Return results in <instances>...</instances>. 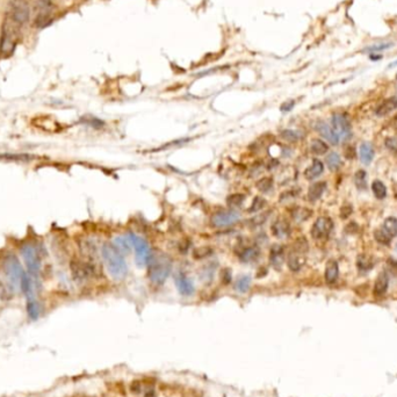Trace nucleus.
<instances>
[{"label": "nucleus", "mask_w": 397, "mask_h": 397, "mask_svg": "<svg viewBox=\"0 0 397 397\" xmlns=\"http://www.w3.org/2000/svg\"><path fill=\"white\" fill-rule=\"evenodd\" d=\"M101 255L109 274L115 280H122L128 273L126 260L123 259L121 252L114 246V244L106 243L102 245Z\"/></svg>", "instance_id": "nucleus-1"}, {"label": "nucleus", "mask_w": 397, "mask_h": 397, "mask_svg": "<svg viewBox=\"0 0 397 397\" xmlns=\"http://www.w3.org/2000/svg\"><path fill=\"white\" fill-rule=\"evenodd\" d=\"M149 279L156 285L164 284L165 280L168 278L172 268V260L165 253H157L151 255L149 260Z\"/></svg>", "instance_id": "nucleus-2"}, {"label": "nucleus", "mask_w": 397, "mask_h": 397, "mask_svg": "<svg viewBox=\"0 0 397 397\" xmlns=\"http://www.w3.org/2000/svg\"><path fill=\"white\" fill-rule=\"evenodd\" d=\"M2 266H4V271L6 273V276H7L9 284H11L13 287L20 288L21 279L22 276L25 275L26 272L24 271V267H22L20 260H19L18 257L13 255V253L6 255L4 262H2Z\"/></svg>", "instance_id": "nucleus-3"}, {"label": "nucleus", "mask_w": 397, "mask_h": 397, "mask_svg": "<svg viewBox=\"0 0 397 397\" xmlns=\"http://www.w3.org/2000/svg\"><path fill=\"white\" fill-rule=\"evenodd\" d=\"M308 252V242L304 237L295 240L293 250L288 255V267L293 272H298L305 264V253Z\"/></svg>", "instance_id": "nucleus-4"}, {"label": "nucleus", "mask_w": 397, "mask_h": 397, "mask_svg": "<svg viewBox=\"0 0 397 397\" xmlns=\"http://www.w3.org/2000/svg\"><path fill=\"white\" fill-rule=\"evenodd\" d=\"M20 253L24 258L26 266L29 272V275L33 278H38L41 273L42 264H41V257L38 255V251L35 249L32 244H25L21 246Z\"/></svg>", "instance_id": "nucleus-5"}, {"label": "nucleus", "mask_w": 397, "mask_h": 397, "mask_svg": "<svg viewBox=\"0 0 397 397\" xmlns=\"http://www.w3.org/2000/svg\"><path fill=\"white\" fill-rule=\"evenodd\" d=\"M8 16L15 26H25L31 18V8L26 0H12Z\"/></svg>", "instance_id": "nucleus-6"}, {"label": "nucleus", "mask_w": 397, "mask_h": 397, "mask_svg": "<svg viewBox=\"0 0 397 397\" xmlns=\"http://www.w3.org/2000/svg\"><path fill=\"white\" fill-rule=\"evenodd\" d=\"M127 237H128L130 244L135 249V259L137 265H146L151 258V250L150 246H149V243L144 238H142V237L135 235L132 232H129Z\"/></svg>", "instance_id": "nucleus-7"}, {"label": "nucleus", "mask_w": 397, "mask_h": 397, "mask_svg": "<svg viewBox=\"0 0 397 397\" xmlns=\"http://www.w3.org/2000/svg\"><path fill=\"white\" fill-rule=\"evenodd\" d=\"M71 273H72V278L78 284H81L83 281H86L87 279L91 278L94 273L93 266L90 263L81 262V260L74 259L71 262L70 265Z\"/></svg>", "instance_id": "nucleus-8"}, {"label": "nucleus", "mask_w": 397, "mask_h": 397, "mask_svg": "<svg viewBox=\"0 0 397 397\" xmlns=\"http://www.w3.org/2000/svg\"><path fill=\"white\" fill-rule=\"evenodd\" d=\"M332 129L339 138V141H347L352 136V130L349 119L344 114H334L332 116Z\"/></svg>", "instance_id": "nucleus-9"}, {"label": "nucleus", "mask_w": 397, "mask_h": 397, "mask_svg": "<svg viewBox=\"0 0 397 397\" xmlns=\"http://www.w3.org/2000/svg\"><path fill=\"white\" fill-rule=\"evenodd\" d=\"M16 33L11 27L4 25L1 31V38H0V53L7 57L14 51L16 45Z\"/></svg>", "instance_id": "nucleus-10"}, {"label": "nucleus", "mask_w": 397, "mask_h": 397, "mask_svg": "<svg viewBox=\"0 0 397 397\" xmlns=\"http://www.w3.org/2000/svg\"><path fill=\"white\" fill-rule=\"evenodd\" d=\"M239 221V214L235 210H222L215 213L210 219L211 226L215 228H226L232 226Z\"/></svg>", "instance_id": "nucleus-11"}, {"label": "nucleus", "mask_w": 397, "mask_h": 397, "mask_svg": "<svg viewBox=\"0 0 397 397\" xmlns=\"http://www.w3.org/2000/svg\"><path fill=\"white\" fill-rule=\"evenodd\" d=\"M333 228V222L330 217L321 216L315 221L311 228V236L314 239H323L330 235Z\"/></svg>", "instance_id": "nucleus-12"}, {"label": "nucleus", "mask_w": 397, "mask_h": 397, "mask_svg": "<svg viewBox=\"0 0 397 397\" xmlns=\"http://www.w3.org/2000/svg\"><path fill=\"white\" fill-rule=\"evenodd\" d=\"M285 263V249L280 244H274L269 251V264L276 271H280Z\"/></svg>", "instance_id": "nucleus-13"}, {"label": "nucleus", "mask_w": 397, "mask_h": 397, "mask_svg": "<svg viewBox=\"0 0 397 397\" xmlns=\"http://www.w3.org/2000/svg\"><path fill=\"white\" fill-rule=\"evenodd\" d=\"M174 282H175V286H177L178 292L180 293L181 295H184V296L193 295V293L195 291L193 282H192L183 272H179L178 274L175 275Z\"/></svg>", "instance_id": "nucleus-14"}, {"label": "nucleus", "mask_w": 397, "mask_h": 397, "mask_svg": "<svg viewBox=\"0 0 397 397\" xmlns=\"http://www.w3.org/2000/svg\"><path fill=\"white\" fill-rule=\"evenodd\" d=\"M273 236L279 239H286L291 236V226L284 219L276 220L271 228Z\"/></svg>", "instance_id": "nucleus-15"}, {"label": "nucleus", "mask_w": 397, "mask_h": 397, "mask_svg": "<svg viewBox=\"0 0 397 397\" xmlns=\"http://www.w3.org/2000/svg\"><path fill=\"white\" fill-rule=\"evenodd\" d=\"M238 258L242 263H253L259 258L260 250L257 246H243L238 250Z\"/></svg>", "instance_id": "nucleus-16"}, {"label": "nucleus", "mask_w": 397, "mask_h": 397, "mask_svg": "<svg viewBox=\"0 0 397 397\" xmlns=\"http://www.w3.org/2000/svg\"><path fill=\"white\" fill-rule=\"evenodd\" d=\"M316 130L325 139H328L331 144H338V142H339V138H338L334 130L328 123L322 121L318 122L316 125Z\"/></svg>", "instance_id": "nucleus-17"}, {"label": "nucleus", "mask_w": 397, "mask_h": 397, "mask_svg": "<svg viewBox=\"0 0 397 397\" xmlns=\"http://www.w3.org/2000/svg\"><path fill=\"white\" fill-rule=\"evenodd\" d=\"M338 275H339V267H338L337 262L333 259L329 260L325 266V281L329 285H332L337 281Z\"/></svg>", "instance_id": "nucleus-18"}, {"label": "nucleus", "mask_w": 397, "mask_h": 397, "mask_svg": "<svg viewBox=\"0 0 397 397\" xmlns=\"http://www.w3.org/2000/svg\"><path fill=\"white\" fill-rule=\"evenodd\" d=\"M389 278L387 273L382 272L377 275L375 280V285H374V295L375 296H382L386 294L387 289H388Z\"/></svg>", "instance_id": "nucleus-19"}, {"label": "nucleus", "mask_w": 397, "mask_h": 397, "mask_svg": "<svg viewBox=\"0 0 397 397\" xmlns=\"http://www.w3.org/2000/svg\"><path fill=\"white\" fill-rule=\"evenodd\" d=\"M324 171V165L320 159H314L312 161V164L309 166L307 170L304 171V177L308 179V180H312V179H316L317 177L323 173Z\"/></svg>", "instance_id": "nucleus-20"}, {"label": "nucleus", "mask_w": 397, "mask_h": 397, "mask_svg": "<svg viewBox=\"0 0 397 397\" xmlns=\"http://www.w3.org/2000/svg\"><path fill=\"white\" fill-rule=\"evenodd\" d=\"M397 108V97H392L383 101L381 105L377 107L375 113L377 116H385L387 114L392 113Z\"/></svg>", "instance_id": "nucleus-21"}, {"label": "nucleus", "mask_w": 397, "mask_h": 397, "mask_svg": "<svg viewBox=\"0 0 397 397\" xmlns=\"http://www.w3.org/2000/svg\"><path fill=\"white\" fill-rule=\"evenodd\" d=\"M325 188H327V184L324 181H317V183L312 184L308 191L309 201H311V202L317 201L322 197V194L324 193Z\"/></svg>", "instance_id": "nucleus-22"}, {"label": "nucleus", "mask_w": 397, "mask_h": 397, "mask_svg": "<svg viewBox=\"0 0 397 397\" xmlns=\"http://www.w3.org/2000/svg\"><path fill=\"white\" fill-rule=\"evenodd\" d=\"M374 149L370 143H363L360 146V161L363 164L368 165L373 161Z\"/></svg>", "instance_id": "nucleus-23"}, {"label": "nucleus", "mask_w": 397, "mask_h": 397, "mask_svg": "<svg viewBox=\"0 0 397 397\" xmlns=\"http://www.w3.org/2000/svg\"><path fill=\"white\" fill-rule=\"evenodd\" d=\"M26 310H27L29 318H32V320H37L38 316H40V305H38L37 301H35V298L33 296L27 298Z\"/></svg>", "instance_id": "nucleus-24"}, {"label": "nucleus", "mask_w": 397, "mask_h": 397, "mask_svg": "<svg viewBox=\"0 0 397 397\" xmlns=\"http://www.w3.org/2000/svg\"><path fill=\"white\" fill-rule=\"evenodd\" d=\"M292 216L296 222H304L309 217L311 216V210L304 207H296L294 210L292 211Z\"/></svg>", "instance_id": "nucleus-25"}, {"label": "nucleus", "mask_w": 397, "mask_h": 397, "mask_svg": "<svg viewBox=\"0 0 397 397\" xmlns=\"http://www.w3.org/2000/svg\"><path fill=\"white\" fill-rule=\"evenodd\" d=\"M33 156L27 154H0V161L5 162H29Z\"/></svg>", "instance_id": "nucleus-26"}, {"label": "nucleus", "mask_w": 397, "mask_h": 397, "mask_svg": "<svg viewBox=\"0 0 397 397\" xmlns=\"http://www.w3.org/2000/svg\"><path fill=\"white\" fill-rule=\"evenodd\" d=\"M310 150L312 154H315V155H324L325 152H328L329 146L327 143H325L324 141H322V139L315 138V139H312V142L310 144Z\"/></svg>", "instance_id": "nucleus-27"}, {"label": "nucleus", "mask_w": 397, "mask_h": 397, "mask_svg": "<svg viewBox=\"0 0 397 397\" xmlns=\"http://www.w3.org/2000/svg\"><path fill=\"white\" fill-rule=\"evenodd\" d=\"M383 230L386 231L388 235L394 238L397 237V219L396 217H388L383 223Z\"/></svg>", "instance_id": "nucleus-28"}, {"label": "nucleus", "mask_w": 397, "mask_h": 397, "mask_svg": "<svg viewBox=\"0 0 397 397\" xmlns=\"http://www.w3.org/2000/svg\"><path fill=\"white\" fill-rule=\"evenodd\" d=\"M20 289H21V292L24 293L26 296H27V298H31V296H33V282H32L31 275H28L27 273H25V275L22 276Z\"/></svg>", "instance_id": "nucleus-29"}, {"label": "nucleus", "mask_w": 397, "mask_h": 397, "mask_svg": "<svg viewBox=\"0 0 397 397\" xmlns=\"http://www.w3.org/2000/svg\"><path fill=\"white\" fill-rule=\"evenodd\" d=\"M372 191L374 195H375L376 198H385L387 195V188L385 186V184L380 180H374L372 183Z\"/></svg>", "instance_id": "nucleus-30"}, {"label": "nucleus", "mask_w": 397, "mask_h": 397, "mask_svg": "<svg viewBox=\"0 0 397 397\" xmlns=\"http://www.w3.org/2000/svg\"><path fill=\"white\" fill-rule=\"evenodd\" d=\"M251 286V278L249 275H243L236 281L235 289L239 293H246Z\"/></svg>", "instance_id": "nucleus-31"}, {"label": "nucleus", "mask_w": 397, "mask_h": 397, "mask_svg": "<svg viewBox=\"0 0 397 397\" xmlns=\"http://www.w3.org/2000/svg\"><path fill=\"white\" fill-rule=\"evenodd\" d=\"M281 137L285 141H287L289 143H295L298 141H300L301 134L298 130H293V129H285L281 132Z\"/></svg>", "instance_id": "nucleus-32"}, {"label": "nucleus", "mask_w": 397, "mask_h": 397, "mask_svg": "<svg viewBox=\"0 0 397 397\" xmlns=\"http://www.w3.org/2000/svg\"><path fill=\"white\" fill-rule=\"evenodd\" d=\"M129 244L130 242L128 237H127V238H125V237H116V238L114 239V246H115L120 252L128 253L130 251Z\"/></svg>", "instance_id": "nucleus-33"}, {"label": "nucleus", "mask_w": 397, "mask_h": 397, "mask_svg": "<svg viewBox=\"0 0 397 397\" xmlns=\"http://www.w3.org/2000/svg\"><path fill=\"white\" fill-rule=\"evenodd\" d=\"M327 164L331 171L338 170L341 165L339 155L336 154V152H331V154L327 157Z\"/></svg>", "instance_id": "nucleus-34"}, {"label": "nucleus", "mask_w": 397, "mask_h": 397, "mask_svg": "<svg viewBox=\"0 0 397 397\" xmlns=\"http://www.w3.org/2000/svg\"><path fill=\"white\" fill-rule=\"evenodd\" d=\"M256 186L260 192H263V193H268V192H271L273 188V179L268 177L260 179V180L257 181Z\"/></svg>", "instance_id": "nucleus-35"}, {"label": "nucleus", "mask_w": 397, "mask_h": 397, "mask_svg": "<svg viewBox=\"0 0 397 397\" xmlns=\"http://www.w3.org/2000/svg\"><path fill=\"white\" fill-rule=\"evenodd\" d=\"M244 200H245V195L236 193V194H231L227 198V203H228V206L231 208H237L244 202Z\"/></svg>", "instance_id": "nucleus-36"}, {"label": "nucleus", "mask_w": 397, "mask_h": 397, "mask_svg": "<svg viewBox=\"0 0 397 397\" xmlns=\"http://www.w3.org/2000/svg\"><path fill=\"white\" fill-rule=\"evenodd\" d=\"M354 183H356V186L359 188V190H366L367 188L366 172L364 170L357 171L356 175H354Z\"/></svg>", "instance_id": "nucleus-37"}, {"label": "nucleus", "mask_w": 397, "mask_h": 397, "mask_svg": "<svg viewBox=\"0 0 397 397\" xmlns=\"http://www.w3.org/2000/svg\"><path fill=\"white\" fill-rule=\"evenodd\" d=\"M374 237H375L377 243L383 244V245H389L390 240H392V237H390L383 229L375 230V232H374Z\"/></svg>", "instance_id": "nucleus-38"}, {"label": "nucleus", "mask_w": 397, "mask_h": 397, "mask_svg": "<svg viewBox=\"0 0 397 397\" xmlns=\"http://www.w3.org/2000/svg\"><path fill=\"white\" fill-rule=\"evenodd\" d=\"M266 206V200L265 198H263L262 197H256L253 198L252 201V204L250 206L249 208V213H257V211L262 210L264 207Z\"/></svg>", "instance_id": "nucleus-39"}, {"label": "nucleus", "mask_w": 397, "mask_h": 397, "mask_svg": "<svg viewBox=\"0 0 397 397\" xmlns=\"http://www.w3.org/2000/svg\"><path fill=\"white\" fill-rule=\"evenodd\" d=\"M372 262L368 257L366 256H360L359 259H358V267H359L360 272H367L368 269L372 268Z\"/></svg>", "instance_id": "nucleus-40"}, {"label": "nucleus", "mask_w": 397, "mask_h": 397, "mask_svg": "<svg viewBox=\"0 0 397 397\" xmlns=\"http://www.w3.org/2000/svg\"><path fill=\"white\" fill-rule=\"evenodd\" d=\"M81 122L86 126L93 127V128H101V127H103V125H105L101 120L93 118V116H85L84 119H81Z\"/></svg>", "instance_id": "nucleus-41"}, {"label": "nucleus", "mask_w": 397, "mask_h": 397, "mask_svg": "<svg viewBox=\"0 0 397 397\" xmlns=\"http://www.w3.org/2000/svg\"><path fill=\"white\" fill-rule=\"evenodd\" d=\"M211 253H213V250H211L210 247L202 246V247H198V249H197V250H194L193 256H194V258H197V259H202V258H206V257H208V256H210Z\"/></svg>", "instance_id": "nucleus-42"}, {"label": "nucleus", "mask_w": 397, "mask_h": 397, "mask_svg": "<svg viewBox=\"0 0 397 397\" xmlns=\"http://www.w3.org/2000/svg\"><path fill=\"white\" fill-rule=\"evenodd\" d=\"M392 43H380V44H374V45H370V47H367L365 49V51H368L370 54H374V53H380V51H383V50H387V49L392 48Z\"/></svg>", "instance_id": "nucleus-43"}, {"label": "nucleus", "mask_w": 397, "mask_h": 397, "mask_svg": "<svg viewBox=\"0 0 397 397\" xmlns=\"http://www.w3.org/2000/svg\"><path fill=\"white\" fill-rule=\"evenodd\" d=\"M215 272V265H208L202 269L201 272V279H203L204 281H208V280H211Z\"/></svg>", "instance_id": "nucleus-44"}, {"label": "nucleus", "mask_w": 397, "mask_h": 397, "mask_svg": "<svg viewBox=\"0 0 397 397\" xmlns=\"http://www.w3.org/2000/svg\"><path fill=\"white\" fill-rule=\"evenodd\" d=\"M269 215V213H266V214H263V215H259V216H256L253 217V219L250 221V224H251V227H257V226H260V224L265 223V221L267 220V216Z\"/></svg>", "instance_id": "nucleus-45"}, {"label": "nucleus", "mask_w": 397, "mask_h": 397, "mask_svg": "<svg viewBox=\"0 0 397 397\" xmlns=\"http://www.w3.org/2000/svg\"><path fill=\"white\" fill-rule=\"evenodd\" d=\"M221 279H222L223 284H230L231 280H232V274H231V269L230 268H224L222 273H221Z\"/></svg>", "instance_id": "nucleus-46"}, {"label": "nucleus", "mask_w": 397, "mask_h": 397, "mask_svg": "<svg viewBox=\"0 0 397 397\" xmlns=\"http://www.w3.org/2000/svg\"><path fill=\"white\" fill-rule=\"evenodd\" d=\"M386 146L392 150L393 152H396L397 154V138L396 137H389L386 139Z\"/></svg>", "instance_id": "nucleus-47"}, {"label": "nucleus", "mask_w": 397, "mask_h": 397, "mask_svg": "<svg viewBox=\"0 0 397 397\" xmlns=\"http://www.w3.org/2000/svg\"><path fill=\"white\" fill-rule=\"evenodd\" d=\"M354 156H356V150H354L353 146L349 145L346 149H345V157L347 159H353Z\"/></svg>", "instance_id": "nucleus-48"}, {"label": "nucleus", "mask_w": 397, "mask_h": 397, "mask_svg": "<svg viewBox=\"0 0 397 397\" xmlns=\"http://www.w3.org/2000/svg\"><path fill=\"white\" fill-rule=\"evenodd\" d=\"M351 213H352V207H350V206L341 207V211H340L341 219H347V217L351 215Z\"/></svg>", "instance_id": "nucleus-49"}, {"label": "nucleus", "mask_w": 397, "mask_h": 397, "mask_svg": "<svg viewBox=\"0 0 397 397\" xmlns=\"http://www.w3.org/2000/svg\"><path fill=\"white\" fill-rule=\"evenodd\" d=\"M294 101H293V100H289V101H287V102H284L281 105V110L282 112H289V110H291L293 107H294Z\"/></svg>", "instance_id": "nucleus-50"}, {"label": "nucleus", "mask_w": 397, "mask_h": 397, "mask_svg": "<svg viewBox=\"0 0 397 397\" xmlns=\"http://www.w3.org/2000/svg\"><path fill=\"white\" fill-rule=\"evenodd\" d=\"M188 244H190V240L184 239L183 242L179 243V250H180V251L183 253H186L187 250H188V247H190V246H188Z\"/></svg>", "instance_id": "nucleus-51"}, {"label": "nucleus", "mask_w": 397, "mask_h": 397, "mask_svg": "<svg viewBox=\"0 0 397 397\" xmlns=\"http://www.w3.org/2000/svg\"><path fill=\"white\" fill-rule=\"evenodd\" d=\"M388 266H392V267H394L395 269H394V273H395V274H397V263L396 262H394V260H388Z\"/></svg>", "instance_id": "nucleus-52"}, {"label": "nucleus", "mask_w": 397, "mask_h": 397, "mask_svg": "<svg viewBox=\"0 0 397 397\" xmlns=\"http://www.w3.org/2000/svg\"><path fill=\"white\" fill-rule=\"evenodd\" d=\"M369 58L372 61H379L382 58V55H376V54H370L369 55Z\"/></svg>", "instance_id": "nucleus-53"}]
</instances>
